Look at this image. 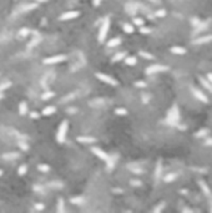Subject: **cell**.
I'll list each match as a JSON object with an SVG mask.
<instances>
[{
	"mask_svg": "<svg viewBox=\"0 0 212 213\" xmlns=\"http://www.w3.org/2000/svg\"><path fill=\"white\" fill-rule=\"evenodd\" d=\"M166 121L171 126H177L178 125V121H180V110H178V106L176 103L172 105V107L168 110L167 116H166Z\"/></svg>",
	"mask_w": 212,
	"mask_h": 213,
	"instance_id": "6da1fadb",
	"label": "cell"
},
{
	"mask_svg": "<svg viewBox=\"0 0 212 213\" xmlns=\"http://www.w3.org/2000/svg\"><path fill=\"white\" fill-rule=\"evenodd\" d=\"M68 130H69V122L68 120H62L58 132H56V141L59 143H64L66 141V135H68Z\"/></svg>",
	"mask_w": 212,
	"mask_h": 213,
	"instance_id": "7a4b0ae2",
	"label": "cell"
},
{
	"mask_svg": "<svg viewBox=\"0 0 212 213\" xmlns=\"http://www.w3.org/2000/svg\"><path fill=\"white\" fill-rule=\"evenodd\" d=\"M110 24H111V20L109 16H106L102 20L101 26H100V31H99V41L100 43H104L106 40V36H108L109 30H110Z\"/></svg>",
	"mask_w": 212,
	"mask_h": 213,
	"instance_id": "3957f363",
	"label": "cell"
},
{
	"mask_svg": "<svg viewBox=\"0 0 212 213\" xmlns=\"http://www.w3.org/2000/svg\"><path fill=\"white\" fill-rule=\"evenodd\" d=\"M95 76L100 80V81L105 82V84H108V85H111V86H117L118 82H117V80L114 79L112 76L108 75V74H102V72H96Z\"/></svg>",
	"mask_w": 212,
	"mask_h": 213,
	"instance_id": "277c9868",
	"label": "cell"
},
{
	"mask_svg": "<svg viewBox=\"0 0 212 213\" xmlns=\"http://www.w3.org/2000/svg\"><path fill=\"white\" fill-rule=\"evenodd\" d=\"M168 68L165 65H161V64H154L151 66H149V68H146V70H145V72H146L147 75H152V74H157V72H164V71H167Z\"/></svg>",
	"mask_w": 212,
	"mask_h": 213,
	"instance_id": "5b68a950",
	"label": "cell"
},
{
	"mask_svg": "<svg viewBox=\"0 0 212 213\" xmlns=\"http://www.w3.org/2000/svg\"><path fill=\"white\" fill-rule=\"evenodd\" d=\"M68 59L66 55H54V56H49V58H45L43 60V64L45 65H55V64H60L62 61H65Z\"/></svg>",
	"mask_w": 212,
	"mask_h": 213,
	"instance_id": "8992f818",
	"label": "cell"
},
{
	"mask_svg": "<svg viewBox=\"0 0 212 213\" xmlns=\"http://www.w3.org/2000/svg\"><path fill=\"white\" fill-rule=\"evenodd\" d=\"M79 15H80V11H77V10H70V11L62 12V14L59 16V20H62V21L72 20V19H76Z\"/></svg>",
	"mask_w": 212,
	"mask_h": 213,
	"instance_id": "52a82bcc",
	"label": "cell"
},
{
	"mask_svg": "<svg viewBox=\"0 0 212 213\" xmlns=\"http://www.w3.org/2000/svg\"><path fill=\"white\" fill-rule=\"evenodd\" d=\"M91 151H92V153H94L96 157H99L100 159H102V161H110V156H109V153H106L104 150H101L100 147H91Z\"/></svg>",
	"mask_w": 212,
	"mask_h": 213,
	"instance_id": "ba28073f",
	"label": "cell"
},
{
	"mask_svg": "<svg viewBox=\"0 0 212 213\" xmlns=\"http://www.w3.org/2000/svg\"><path fill=\"white\" fill-rule=\"evenodd\" d=\"M191 90H192V94H193V96H195L196 99H198V100L202 101V102H206V103L208 102V97L203 94L201 90H198V89H196V87H192Z\"/></svg>",
	"mask_w": 212,
	"mask_h": 213,
	"instance_id": "9c48e42d",
	"label": "cell"
},
{
	"mask_svg": "<svg viewBox=\"0 0 212 213\" xmlns=\"http://www.w3.org/2000/svg\"><path fill=\"white\" fill-rule=\"evenodd\" d=\"M77 142L80 143H84V145H91V143H95L96 142V138L95 137H91V136H79L76 138Z\"/></svg>",
	"mask_w": 212,
	"mask_h": 213,
	"instance_id": "30bf717a",
	"label": "cell"
},
{
	"mask_svg": "<svg viewBox=\"0 0 212 213\" xmlns=\"http://www.w3.org/2000/svg\"><path fill=\"white\" fill-rule=\"evenodd\" d=\"M212 41V35H206V36H202V37H198L196 40H193V44L195 45H202V44H208Z\"/></svg>",
	"mask_w": 212,
	"mask_h": 213,
	"instance_id": "8fae6325",
	"label": "cell"
},
{
	"mask_svg": "<svg viewBox=\"0 0 212 213\" xmlns=\"http://www.w3.org/2000/svg\"><path fill=\"white\" fill-rule=\"evenodd\" d=\"M170 51L172 52V54H175V55H185L187 52V50L182 47V46H172L170 49Z\"/></svg>",
	"mask_w": 212,
	"mask_h": 213,
	"instance_id": "7c38bea8",
	"label": "cell"
},
{
	"mask_svg": "<svg viewBox=\"0 0 212 213\" xmlns=\"http://www.w3.org/2000/svg\"><path fill=\"white\" fill-rule=\"evenodd\" d=\"M121 41H122V39H121L120 36L112 37L111 40H109V41H108V46H109V47H115V46H118V45L121 44Z\"/></svg>",
	"mask_w": 212,
	"mask_h": 213,
	"instance_id": "4fadbf2b",
	"label": "cell"
},
{
	"mask_svg": "<svg viewBox=\"0 0 212 213\" xmlns=\"http://www.w3.org/2000/svg\"><path fill=\"white\" fill-rule=\"evenodd\" d=\"M56 112V107H55V106H46V107L41 111V113L44 115V116H51V115H54Z\"/></svg>",
	"mask_w": 212,
	"mask_h": 213,
	"instance_id": "5bb4252c",
	"label": "cell"
},
{
	"mask_svg": "<svg viewBox=\"0 0 212 213\" xmlns=\"http://www.w3.org/2000/svg\"><path fill=\"white\" fill-rule=\"evenodd\" d=\"M161 172H162V163H161V161H158L157 165H156V169H155V180H156V181L160 180Z\"/></svg>",
	"mask_w": 212,
	"mask_h": 213,
	"instance_id": "9a60e30c",
	"label": "cell"
},
{
	"mask_svg": "<svg viewBox=\"0 0 212 213\" xmlns=\"http://www.w3.org/2000/svg\"><path fill=\"white\" fill-rule=\"evenodd\" d=\"M70 202H71L72 204H76V206H81V204H84L85 199H84V197H81V196H77V197L70 198Z\"/></svg>",
	"mask_w": 212,
	"mask_h": 213,
	"instance_id": "2e32d148",
	"label": "cell"
},
{
	"mask_svg": "<svg viewBox=\"0 0 212 213\" xmlns=\"http://www.w3.org/2000/svg\"><path fill=\"white\" fill-rule=\"evenodd\" d=\"M198 184H200V187H201V190L203 191V193H205V194H207V196H210V194H211V190L208 188V186L206 184V182H205V181L200 180V181H198Z\"/></svg>",
	"mask_w": 212,
	"mask_h": 213,
	"instance_id": "e0dca14e",
	"label": "cell"
},
{
	"mask_svg": "<svg viewBox=\"0 0 212 213\" xmlns=\"http://www.w3.org/2000/svg\"><path fill=\"white\" fill-rule=\"evenodd\" d=\"M200 82L202 84V86H203L207 91L212 92V84L208 81V80H206V79H203V77H200Z\"/></svg>",
	"mask_w": 212,
	"mask_h": 213,
	"instance_id": "ac0fdd59",
	"label": "cell"
},
{
	"mask_svg": "<svg viewBox=\"0 0 212 213\" xmlns=\"http://www.w3.org/2000/svg\"><path fill=\"white\" fill-rule=\"evenodd\" d=\"M19 113L21 116L28 113V105H26V102H24V101L20 102V105H19Z\"/></svg>",
	"mask_w": 212,
	"mask_h": 213,
	"instance_id": "d6986e66",
	"label": "cell"
},
{
	"mask_svg": "<svg viewBox=\"0 0 212 213\" xmlns=\"http://www.w3.org/2000/svg\"><path fill=\"white\" fill-rule=\"evenodd\" d=\"M125 58H126V52H124V51H122V52H117V54L111 59V61H112V62H117V61H121V60L125 59Z\"/></svg>",
	"mask_w": 212,
	"mask_h": 213,
	"instance_id": "ffe728a7",
	"label": "cell"
},
{
	"mask_svg": "<svg viewBox=\"0 0 212 213\" xmlns=\"http://www.w3.org/2000/svg\"><path fill=\"white\" fill-rule=\"evenodd\" d=\"M125 64L129 66H135L137 64V60L135 56H127V58H125Z\"/></svg>",
	"mask_w": 212,
	"mask_h": 213,
	"instance_id": "44dd1931",
	"label": "cell"
},
{
	"mask_svg": "<svg viewBox=\"0 0 212 213\" xmlns=\"http://www.w3.org/2000/svg\"><path fill=\"white\" fill-rule=\"evenodd\" d=\"M19 157V153L18 152H8V153H4L3 155V158L4 159H15Z\"/></svg>",
	"mask_w": 212,
	"mask_h": 213,
	"instance_id": "7402d4cb",
	"label": "cell"
},
{
	"mask_svg": "<svg viewBox=\"0 0 212 213\" xmlns=\"http://www.w3.org/2000/svg\"><path fill=\"white\" fill-rule=\"evenodd\" d=\"M122 29H124V31L126 33V34H132L134 33V26H132L131 24H129V23H125L124 25H122Z\"/></svg>",
	"mask_w": 212,
	"mask_h": 213,
	"instance_id": "603a6c76",
	"label": "cell"
},
{
	"mask_svg": "<svg viewBox=\"0 0 212 213\" xmlns=\"http://www.w3.org/2000/svg\"><path fill=\"white\" fill-rule=\"evenodd\" d=\"M206 28H207V23H198V24L196 25V29H195V34H197V33H200V31L205 30Z\"/></svg>",
	"mask_w": 212,
	"mask_h": 213,
	"instance_id": "cb8c5ba5",
	"label": "cell"
},
{
	"mask_svg": "<svg viewBox=\"0 0 212 213\" xmlns=\"http://www.w3.org/2000/svg\"><path fill=\"white\" fill-rule=\"evenodd\" d=\"M26 172H28V166H26V165H21V166L18 168V173H19V176H24V175H26Z\"/></svg>",
	"mask_w": 212,
	"mask_h": 213,
	"instance_id": "d4e9b609",
	"label": "cell"
},
{
	"mask_svg": "<svg viewBox=\"0 0 212 213\" xmlns=\"http://www.w3.org/2000/svg\"><path fill=\"white\" fill-rule=\"evenodd\" d=\"M139 54H140V56H142L143 59H147V60H154L155 59L154 55H151L150 52H146V51H140Z\"/></svg>",
	"mask_w": 212,
	"mask_h": 213,
	"instance_id": "484cf974",
	"label": "cell"
},
{
	"mask_svg": "<svg viewBox=\"0 0 212 213\" xmlns=\"http://www.w3.org/2000/svg\"><path fill=\"white\" fill-rule=\"evenodd\" d=\"M115 113L117 116H126L127 115V110L122 109V107H117V109H115Z\"/></svg>",
	"mask_w": 212,
	"mask_h": 213,
	"instance_id": "4316f807",
	"label": "cell"
},
{
	"mask_svg": "<svg viewBox=\"0 0 212 213\" xmlns=\"http://www.w3.org/2000/svg\"><path fill=\"white\" fill-rule=\"evenodd\" d=\"M37 8V3H33V4H26L23 8V11H29V10H34Z\"/></svg>",
	"mask_w": 212,
	"mask_h": 213,
	"instance_id": "83f0119b",
	"label": "cell"
},
{
	"mask_svg": "<svg viewBox=\"0 0 212 213\" xmlns=\"http://www.w3.org/2000/svg\"><path fill=\"white\" fill-rule=\"evenodd\" d=\"M207 132H208V130H207V128H201L200 131H197V132H196V134H195V136L200 138V137H203V136H206V135H207Z\"/></svg>",
	"mask_w": 212,
	"mask_h": 213,
	"instance_id": "f1b7e54d",
	"label": "cell"
},
{
	"mask_svg": "<svg viewBox=\"0 0 212 213\" xmlns=\"http://www.w3.org/2000/svg\"><path fill=\"white\" fill-rule=\"evenodd\" d=\"M54 92L52 91H46V92H44V94L41 95V99L43 100H49V99H51V97H54Z\"/></svg>",
	"mask_w": 212,
	"mask_h": 213,
	"instance_id": "f546056e",
	"label": "cell"
},
{
	"mask_svg": "<svg viewBox=\"0 0 212 213\" xmlns=\"http://www.w3.org/2000/svg\"><path fill=\"white\" fill-rule=\"evenodd\" d=\"M37 169L40 171V172H44V173H46V172H49V171H50V167H49L48 165L41 163V165H39V166H37Z\"/></svg>",
	"mask_w": 212,
	"mask_h": 213,
	"instance_id": "4dcf8cb0",
	"label": "cell"
},
{
	"mask_svg": "<svg viewBox=\"0 0 212 213\" xmlns=\"http://www.w3.org/2000/svg\"><path fill=\"white\" fill-rule=\"evenodd\" d=\"M176 177H177L176 173H170V175H167V176L165 177V181H166V182H171V181L176 180Z\"/></svg>",
	"mask_w": 212,
	"mask_h": 213,
	"instance_id": "1f68e13d",
	"label": "cell"
},
{
	"mask_svg": "<svg viewBox=\"0 0 212 213\" xmlns=\"http://www.w3.org/2000/svg\"><path fill=\"white\" fill-rule=\"evenodd\" d=\"M155 15H156L157 18H164V16H166V10H164V9H161V10H157Z\"/></svg>",
	"mask_w": 212,
	"mask_h": 213,
	"instance_id": "d6a6232c",
	"label": "cell"
},
{
	"mask_svg": "<svg viewBox=\"0 0 212 213\" xmlns=\"http://www.w3.org/2000/svg\"><path fill=\"white\" fill-rule=\"evenodd\" d=\"M152 30L150 29V28H145V26L142 25V26H140V33L141 34H150Z\"/></svg>",
	"mask_w": 212,
	"mask_h": 213,
	"instance_id": "836d02e7",
	"label": "cell"
},
{
	"mask_svg": "<svg viewBox=\"0 0 212 213\" xmlns=\"http://www.w3.org/2000/svg\"><path fill=\"white\" fill-rule=\"evenodd\" d=\"M59 206H58V212H64V199L59 198Z\"/></svg>",
	"mask_w": 212,
	"mask_h": 213,
	"instance_id": "e575fe53",
	"label": "cell"
},
{
	"mask_svg": "<svg viewBox=\"0 0 212 213\" xmlns=\"http://www.w3.org/2000/svg\"><path fill=\"white\" fill-rule=\"evenodd\" d=\"M134 24L137 25V26H142V25L145 24V21H143V19H141V18H135V19H134Z\"/></svg>",
	"mask_w": 212,
	"mask_h": 213,
	"instance_id": "d590c367",
	"label": "cell"
},
{
	"mask_svg": "<svg viewBox=\"0 0 212 213\" xmlns=\"http://www.w3.org/2000/svg\"><path fill=\"white\" fill-rule=\"evenodd\" d=\"M165 206H166V204H165V202H161V203L158 204L157 207H155V208H154V212H160V211H162V209L165 208Z\"/></svg>",
	"mask_w": 212,
	"mask_h": 213,
	"instance_id": "8d00e7d4",
	"label": "cell"
},
{
	"mask_svg": "<svg viewBox=\"0 0 212 213\" xmlns=\"http://www.w3.org/2000/svg\"><path fill=\"white\" fill-rule=\"evenodd\" d=\"M31 31H30V29H26V28H24V29H21L20 31H19V34L21 35V36H26V35H29Z\"/></svg>",
	"mask_w": 212,
	"mask_h": 213,
	"instance_id": "74e56055",
	"label": "cell"
},
{
	"mask_svg": "<svg viewBox=\"0 0 212 213\" xmlns=\"http://www.w3.org/2000/svg\"><path fill=\"white\" fill-rule=\"evenodd\" d=\"M11 86V82H4L3 85H0V91H4Z\"/></svg>",
	"mask_w": 212,
	"mask_h": 213,
	"instance_id": "f35d334b",
	"label": "cell"
},
{
	"mask_svg": "<svg viewBox=\"0 0 212 213\" xmlns=\"http://www.w3.org/2000/svg\"><path fill=\"white\" fill-rule=\"evenodd\" d=\"M19 147H20L21 150H24V151H26V150H28V148H29V146H28V145H26V142H20V143H19Z\"/></svg>",
	"mask_w": 212,
	"mask_h": 213,
	"instance_id": "ab89813d",
	"label": "cell"
},
{
	"mask_svg": "<svg viewBox=\"0 0 212 213\" xmlns=\"http://www.w3.org/2000/svg\"><path fill=\"white\" fill-rule=\"evenodd\" d=\"M135 86L136 87H146L147 85H146V82H143V81H136L135 82Z\"/></svg>",
	"mask_w": 212,
	"mask_h": 213,
	"instance_id": "60d3db41",
	"label": "cell"
},
{
	"mask_svg": "<svg viewBox=\"0 0 212 213\" xmlns=\"http://www.w3.org/2000/svg\"><path fill=\"white\" fill-rule=\"evenodd\" d=\"M29 116H30V118H39V117H40V115H39L36 111L30 112V113H29Z\"/></svg>",
	"mask_w": 212,
	"mask_h": 213,
	"instance_id": "b9f144b4",
	"label": "cell"
},
{
	"mask_svg": "<svg viewBox=\"0 0 212 213\" xmlns=\"http://www.w3.org/2000/svg\"><path fill=\"white\" fill-rule=\"evenodd\" d=\"M101 2H102V0H92V4H94V6L96 8V6H99L101 4Z\"/></svg>",
	"mask_w": 212,
	"mask_h": 213,
	"instance_id": "7bdbcfd3",
	"label": "cell"
},
{
	"mask_svg": "<svg viewBox=\"0 0 212 213\" xmlns=\"http://www.w3.org/2000/svg\"><path fill=\"white\" fill-rule=\"evenodd\" d=\"M198 23H200V20H198V19H196V18L192 19V25H193V26H196Z\"/></svg>",
	"mask_w": 212,
	"mask_h": 213,
	"instance_id": "ee69618b",
	"label": "cell"
},
{
	"mask_svg": "<svg viewBox=\"0 0 212 213\" xmlns=\"http://www.w3.org/2000/svg\"><path fill=\"white\" fill-rule=\"evenodd\" d=\"M207 79H208V81L212 84V72H208L207 74Z\"/></svg>",
	"mask_w": 212,
	"mask_h": 213,
	"instance_id": "f6af8a7d",
	"label": "cell"
},
{
	"mask_svg": "<svg viewBox=\"0 0 212 213\" xmlns=\"http://www.w3.org/2000/svg\"><path fill=\"white\" fill-rule=\"evenodd\" d=\"M131 183L134 184V186H140V184H141V182H140V181H131Z\"/></svg>",
	"mask_w": 212,
	"mask_h": 213,
	"instance_id": "bcb514c9",
	"label": "cell"
},
{
	"mask_svg": "<svg viewBox=\"0 0 212 213\" xmlns=\"http://www.w3.org/2000/svg\"><path fill=\"white\" fill-rule=\"evenodd\" d=\"M46 2H49V0H36L37 4H43V3H46Z\"/></svg>",
	"mask_w": 212,
	"mask_h": 213,
	"instance_id": "7dc6e473",
	"label": "cell"
},
{
	"mask_svg": "<svg viewBox=\"0 0 212 213\" xmlns=\"http://www.w3.org/2000/svg\"><path fill=\"white\" fill-rule=\"evenodd\" d=\"M36 209H44V204H36Z\"/></svg>",
	"mask_w": 212,
	"mask_h": 213,
	"instance_id": "c3c4849f",
	"label": "cell"
},
{
	"mask_svg": "<svg viewBox=\"0 0 212 213\" xmlns=\"http://www.w3.org/2000/svg\"><path fill=\"white\" fill-rule=\"evenodd\" d=\"M114 191H115V192H118V193H122V190H117V188H116V190H114Z\"/></svg>",
	"mask_w": 212,
	"mask_h": 213,
	"instance_id": "681fc988",
	"label": "cell"
},
{
	"mask_svg": "<svg viewBox=\"0 0 212 213\" xmlns=\"http://www.w3.org/2000/svg\"><path fill=\"white\" fill-rule=\"evenodd\" d=\"M207 145H212V140H208L207 141Z\"/></svg>",
	"mask_w": 212,
	"mask_h": 213,
	"instance_id": "f907efd6",
	"label": "cell"
},
{
	"mask_svg": "<svg viewBox=\"0 0 212 213\" xmlns=\"http://www.w3.org/2000/svg\"><path fill=\"white\" fill-rule=\"evenodd\" d=\"M3 173H4V172H3V169H0V177L3 176Z\"/></svg>",
	"mask_w": 212,
	"mask_h": 213,
	"instance_id": "816d5d0a",
	"label": "cell"
},
{
	"mask_svg": "<svg viewBox=\"0 0 212 213\" xmlns=\"http://www.w3.org/2000/svg\"><path fill=\"white\" fill-rule=\"evenodd\" d=\"M3 97H4V95H3V94H0V99H3Z\"/></svg>",
	"mask_w": 212,
	"mask_h": 213,
	"instance_id": "f5cc1de1",
	"label": "cell"
}]
</instances>
